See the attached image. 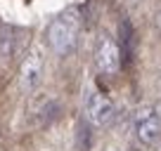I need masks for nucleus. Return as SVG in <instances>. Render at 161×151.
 Masks as SVG:
<instances>
[{
    "instance_id": "1",
    "label": "nucleus",
    "mask_w": 161,
    "mask_h": 151,
    "mask_svg": "<svg viewBox=\"0 0 161 151\" xmlns=\"http://www.w3.org/2000/svg\"><path fill=\"white\" fill-rule=\"evenodd\" d=\"M78 33H80V14L76 7H69L47 26V45L59 57H69L78 45Z\"/></svg>"
},
{
    "instance_id": "2",
    "label": "nucleus",
    "mask_w": 161,
    "mask_h": 151,
    "mask_svg": "<svg viewBox=\"0 0 161 151\" xmlns=\"http://www.w3.org/2000/svg\"><path fill=\"white\" fill-rule=\"evenodd\" d=\"M133 125H135V137L140 139V144L154 146L161 142V121L156 116V109L149 104L140 106L133 116Z\"/></svg>"
},
{
    "instance_id": "3",
    "label": "nucleus",
    "mask_w": 161,
    "mask_h": 151,
    "mask_svg": "<svg viewBox=\"0 0 161 151\" xmlns=\"http://www.w3.org/2000/svg\"><path fill=\"white\" fill-rule=\"evenodd\" d=\"M43 69H45V57H43V47L31 45L26 52L24 61L19 66V85L24 92H33L38 87L40 78H43Z\"/></svg>"
},
{
    "instance_id": "4",
    "label": "nucleus",
    "mask_w": 161,
    "mask_h": 151,
    "mask_svg": "<svg viewBox=\"0 0 161 151\" xmlns=\"http://www.w3.org/2000/svg\"><path fill=\"white\" fill-rule=\"evenodd\" d=\"M83 111H86V118L90 125L95 128H107L111 121L116 118V106L109 97H104L102 92H88L86 104H83Z\"/></svg>"
},
{
    "instance_id": "5",
    "label": "nucleus",
    "mask_w": 161,
    "mask_h": 151,
    "mask_svg": "<svg viewBox=\"0 0 161 151\" xmlns=\"http://www.w3.org/2000/svg\"><path fill=\"white\" fill-rule=\"evenodd\" d=\"M121 57H123V52H121V47L116 45L114 38L102 35L100 40H97V45H95V66H97L100 73H104V76L119 73Z\"/></svg>"
},
{
    "instance_id": "6",
    "label": "nucleus",
    "mask_w": 161,
    "mask_h": 151,
    "mask_svg": "<svg viewBox=\"0 0 161 151\" xmlns=\"http://www.w3.org/2000/svg\"><path fill=\"white\" fill-rule=\"evenodd\" d=\"M57 113H59V104H57L55 99H43L40 102V106L33 111V116L38 118V125H47L50 121H55L57 118Z\"/></svg>"
},
{
    "instance_id": "7",
    "label": "nucleus",
    "mask_w": 161,
    "mask_h": 151,
    "mask_svg": "<svg viewBox=\"0 0 161 151\" xmlns=\"http://www.w3.org/2000/svg\"><path fill=\"white\" fill-rule=\"evenodd\" d=\"M14 50V31L7 26H0V57H10Z\"/></svg>"
},
{
    "instance_id": "8",
    "label": "nucleus",
    "mask_w": 161,
    "mask_h": 151,
    "mask_svg": "<svg viewBox=\"0 0 161 151\" xmlns=\"http://www.w3.org/2000/svg\"><path fill=\"white\" fill-rule=\"evenodd\" d=\"M154 109H156V116H159V121H161V102H156Z\"/></svg>"
},
{
    "instance_id": "9",
    "label": "nucleus",
    "mask_w": 161,
    "mask_h": 151,
    "mask_svg": "<svg viewBox=\"0 0 161 151\" xmlns=\"http://www.w3.org/2000/svg\"><path fill=\"white\" fill-rule=\"evenodd\" d=\"M107 151H119V149H107Z\"/></svg>"
},
{
    "instance_id": "10",
    "label": "nucleus",
    "mask_w": 161,
    "mask_h": 151,
    "mask_svg": "<svg viewBox=\"0 0 161 151\" xmlns=\"http://www.w3.org/2000/svg\"><path fill=\"white\" fill-rule=\"evenodd\" d=\"M159 151H161V142H159Z\"/></svg>"
}]
</instances>
